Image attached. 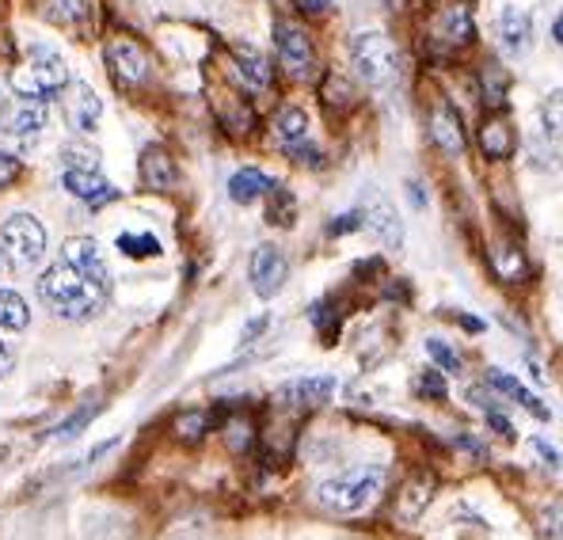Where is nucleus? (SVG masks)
Masks as SVG:
<instances>
[{"label": "nucleus", "instance_id": "f257e3e1", "mask_svg": "<svg viewBox=\"0 0 563 540\" xmlns=\"http://www.w3.org/2000/svg\"><path fill=\"white\" fill-rule=\"evenodd\" d=\"M38 297L62 320H88L111 297V271L92 236H73L57 263L38 278Z\"/></svg>", "mask_w": 563, "mask_h": 540}, {"label": "nucleus", "instance_id": "f03ea898", "mask_svg": "<svg viewBox=\"0 0 563 540\" xmlns=\"http://www.w3.org/2000/svg\"><path fill=\"white\" fill-rule=\"evenodd\" d=\"M380 487H385V469L380 464H358V469H346L324 480L317 487V498L331 514H358L380 495Z\"/></svg>", "mask_w": 563, "mask_h": 540}, {"label": "nucleus", "instance_id": "7ed1b4c3", "mask_svg": "<svg viewBox=\"0 0 563 540\" xmlns=\"http://www.w3.org/2000/svg\"><path fill=\"white\" fill-rule=\"evenodd\" d=\"M0 247H4L8 263L15 271H35L46 255V229L31 213H12V218L0 225Z\"/></svg>", "mask_w": 563, "mask_h": 540}, {"label": "nucleus", "instance_id": "20e7f679", "mask_svg": "<svg viewBox=\"0 0 563 540\" xmlns=\"http://www.w3.org/2000/svg\"><path fill=\"white\" fill-rule=\"evenodd\" d=\"M351 62L358 69V77L374 88H385L396 80V46L388 43V35L380 31H362L351 43Z\"/></svg>", "mask_w": 563, "mask_h": 540}, {"label": "nucleus", "instance_id": "39448f33", "mask_svg": "<svg viewBox=\"0 0 563 540\" xmlns=\"http://www.w3.org/2000/svg\"><path fill=\"white\" fill-rule=\"evenodd\" d=\"M65 85H69V65L57 54H49V49H35V57H31L23 69L12 73V88L20 91V96L46 99V96H54V91H62Z\"/></svg>", "mask_w": 563, "mask_h": 540}, {"label": "nucleus", "instance_id": "423d86ee", "mask_svg": "<svg viewBox=\"0 0 563 540\" xmlns=\"http://www.w3.org/2000/svg\"><path fill=\"white\" fill-rule=\"evenodd\" d=\"M46 126V99L15 96L0 107V130L8 137H38Z\"/></svg>", "mask_w": 563, "mask_h": 540}, {"label": "nucleus", "instance_id": "0eeeda50", "mask_svg": "<svg viewBox=\"0 0 563 540\" xmlns=\"http://www.w3.org/2000/svg\"><path fill=\"white\" fill-rule=\"evenodd\" d=\"M275 46H278L282 69H286L289 77H294V80L309 77L312 65H317V57H312V43H309V35H305L301 27H294V23H278V27H275Z\"/></svg>", "mask_w": 563, "mask_h": 540}, {"label": "nucleus", "instance_id": "6e6552de", "mask_svg": "<svg viewBox=\"0 0 563 540\" xmlns=\"http://www.w3.org/2000/svg\"><path fill=\"white\" fill-rule=\"evenodd\" d=\"M247 274H252V289L260 297H275L289 278V263L286 255L278 252L275 244H260L252 252V263H247Z\"/></svg>", "mask_w": 563, "mask_h": 540}, {"label": "nucleus", "instance_id": "1a4fd4ad", "mask_svg": "<svg viewBox=\"0 0 563 540\" xmlns=\"http://www.w3.org/2000/svg\"><path fill=\"white\" fill-rule=\"evenodd\" d=\"M335 388H339L335 377H328V373H320V377H294V381H286V385H278L275 404H282V407H320L335 396Z\"/></svg>", "mask_w": 563, "mask_h": 540}, {"label": "nucleus", "instance_id": "9d476101", "mask_svg": "<svg viewBox=\"0 0 563 540\" xmlns=\"http://www.w3.org/2000/svg\"><path fill=\"white\" fill-rule=\"evenodd\" d=\"M62 114H65V122L77 130V134H92L99 114H103V99H99L88 85H80V80H77V85L65 88Z\"/></svg>", "mask_w": 563, "mask_h": 540}, {"label": "nucleus", "instance_id": "9b49d317", "mask_svg": "<svg viewBox=\"0 0 563 540\" xmlns=\"http://www.w3.org/2000/svg\"><path fill=\"white\" fill-rule=\"evenodd\" d=\"M65 190H69L73 198H80V202H88L96 210V206H107L119 198V190L111 187L103 176H99V168H65Z\"/></svg>", "mask_w": 563, "mask_h": 540}, {"label": "nucleus", "instance_id": "f8f14e48", "mask_svg": "<svg viewBox=\"0 0 563 540\" xmlns=\"http://www.w3.org/2000/svg\"><path fill=\"white\" fill-rule=\"evenodd\" d=\"M107 62H111L114 77H119L122 85H141V80L148 77V57L134 38H114V43L107 46Z\"/></svg>", "mask_w": 563, "mask_h": 540}, {"label": "nucleus", "instance_id": "ddd939ff", "mask_svg": "<svg viewBox=\"0 0 563 540\" xmlns=\"http://www.w3.org/2000/svg\"><path fill=\"white\" fill-rule=\"evenodd\" d=\"M434 492H438V480L430 472H419L411 476L408 484L400 487V498H396V518L400 521H419L427 514V506L434 503Z\"/></svg>", "mask_w": 563, "mask_h": 540}, {"label": "nucleus", "instance_id": "4468645a", "mask_svg": "<svg viewBox=\"0 0 563 540\" xmlns=\"http://www.w3.org/2000/svg\"><path fill=\"white\" fill-rule=\"evenodd\" d=\"M430 137H434V145L445 156H465V130H461V119L450 103L434 107V114H430Z\"/></svg>", "mask_w": 563, "mask_h": 540}, {"label": "nucleus", "instance_id": "2eb2a0df", "mask_svg": "<svg viewBox=\"0 0 563 540\" xmlns=\"http://www.w3.org/2000/svg\"><path fill=\"white\" fill-rule=\"evenodd\" d=\"M362 225H369V232H374L385 247L404 244V225H400V218H396L393 202H385V198H374V202L362 210Z\"/></svg>", "mask_w": 563, "mask_h": 540}, {"label": "nucleus", "instance_id": "dca6fc26", "mask_svg": "<svg viewBox=\"0 0 563 540\" xmlns=\"http://www.w3.org/2000/svg\"><path fill=\"white\" fill-rule=\"evenodd\" d=\"M529 43H533V23H529L526 12H518V8H510V12L499 15V46L503 54H526Z\"/></svg>", "mask_w": 563, "mask_h": 540}, {"label": "nucleus", "instance_id": "f3484780", "mask_svg": "<svg viewBox=\"0 0 563 540\" xmlns=\"http://www.w3.org/2000/svg\"><path fill=\"white\" fill-rule=\"evenodd\" d=\"M141 179H145L153 190H172L179 179V172L164 148H145V156H141Z\"/></svg>", "mask_w": 563, "mask_h": 540}, {"label": "nucleus", "instance_id": "a211bd4d", "mask_svg": "<svg viewBox=\"0 0 563 540\" xmlns=\"http://www.w3.org/2000/svg\"><path fill=\"white\" fill-rule=\"evenodd\" d=\"M479 148H484V156H492V161H507V156L515 153V126H510L507 119H487L484 126H479Z\"/></svg>", "mask_w": 563, "mask_h": 540}, {"label": "nucleus", "instance_id": "6ab92c4d", "mask_svg": "<svg viewBox=\"0 0 563 540\" xmlns=\"http://www.w3.org/2000/svg\"><path fill=\"white\" fill-rule=\"evenodd\" d=\"M275 187V179L271 176H263L260 168H240L233 179H229V198L240 206H252L255 198H263L267 190Z\"/></svg>", "mask_w": 563, "mask_h": 540}, {"label": "nucleus", "instance_id": "aec40b11", "mask_svg": "<svg viewBox=\"0 0 563 540\" xmlns=\"http://www.w3.org/2000/svg\"><path fill=\"white\" fill-rule=\"evenodd\" d=\"M487 381H492V388H495V393L510 396V400L521 404V407H526V411H533L537 419H549V407H544L541 400H537V396L529 393V388H521L518 381L510 377V373H492V377H487Z\"/></svg>", "mask_w": 563, "mask_h": 540}, {"label": "nucleus", "instance_id": "412c9836", "mask_svg": "<svg viewBox=\"0 0 563 540\" xmlns=\"http://www.w3.org/2000/svg\"><path fill=\"white\" fill-rule=\"evenodd\" d=\"M236 73L244 77V85L267 88L271 85V65L263 54H255L252 46H236Z\"/></svg>", "mask_w": 563, "mask_h": 540}, {"label": "nucleus", "instance_id": "4be33fe9", "mask_svg": "<svg viewBox=\"0 0 563 540\" xmlns=\"http://www.w3.org/2000/svg\"><path fill=\"white\" fill-rule=\"evenodd\" d=\"M275 134L286 148L297 145V141H305V134H309V114H305L301 107H282L275 114Z\"/></svg>", "mask_w": 563, "mask_h": 540}, {"label": "nucleus", "instance_id": "5701e85b", "mask_svg": "<svg viewBox=\"0 0 563 540\" xmlns=\"http://www.w3.org/2000/svg\"><path fill=\"white\" fill-rule=\"evenodd\" d=\"M31 323V309L15 289L0 286V331H23Z\"/></svg>", "mask_w": 563, "mask_h": 540}, {"label": "nucleus", "instance_id": "b1692460", "mask_svg": "<svg viewBox=\"0 0 563 540\" xmlns=\"http://www.w3.org/2000/svg\"><path fill=\"white\" fill-rule=\"evenodd\" d=\"M114 247L122 255H130V260H153V255H161V240L153 232H119Z\"/></svg>", "mask_w": 563, "mask_h": 540}, {"label": "nucleus", "instance_id": "393cba45", "mask_svg": "<svg viewBox=\"0 0 563 540\" xmlns=\"http://www.w3.org/2000/svg\"><path fill=\"white\" fill-rule=\"evenodd\" d=\"M267 198H271V206H267V221L271 225H294V198H289V190L286 187H271L267 190Z\"/></svg>", "mask_w": 563, "mask_h": 540}, {"label": "nucleus", "instance_id": "a878e982", "mask_svg": "<svg viewBox=\"0 0 563 540\" xmlns=\"http://www.w3.org/2000/svg\"><path fill=\"white\" fill-rule=\"evenodd\" d=\"M206 430H210V415H206V411H187V415H179V419H176V438H179V442H187V445L202 442Z\"/></svg>", "mask_w": 563, "mask_h": 540}, {"label": "nucleus", "instance_id": "bb28decb", "mask_svg": "<svg viewBox=\"0 0 563 540\" xmlns=\"http://www.w3.org/2000/svg\"><path fill=\"white\" fill-rule=\"evenodd\" d=\"M96 415H99V404H92V407H80V411H73L65 422H57L54 434H49V438H54V442H73V438H77L80 430H85L88 422L96 419Z\"/></svg>", "mask_w": 563, "mask_h": 540}, {"label": "nucleus", "instance_id": "cd10ccee", "mask_svg": "<svg viewBox=\"0 0 563 540\" xmlns=\"http://www.w3.org/2000/svg\"><path fill=\"white\" fill-rule=\"evenodd\" d=\"M495 271H499L503 278H510V282L526 278V263H521V255H515V247H507V244L495 247Z\"/></svg>", "mask_w": 563, "mask_h": 540}, {"label": "nucleus", "instance_id": "c85d7f7f", "mask_svg": "<svg viewBox=\"0 0 563 540\" xmlns=\"http://www.w3.org/2000/svg\"><path fill=\"white\" fill-rule=\"evenodd\" d=\"M416 393L422 396V400H445V377H442V370H422L419 377H416Z\"/></svg>", "mask_w": 563, "mask_h": 540}, {"label": "nucleus", "instance_id": "c756f323", "mask_svg": "<svg viewBox=\"0 0 563 540\" xmlns=\"http://www.w3.org/2000/svg\"><path fill=\"white\" fill-rule=\"evenodd\" d=\"M544 130H549V137L563 141V88L552 91L549 99H544Z\"/></svg>", "mask_w": 563, "mask_h": 540}, {"label": "nucleus", "instance_id": "7c9ffc66", "mask_svg": "<svg viewBox=\"0 0 563 540\" xmlns=\"http://www.w3.org/2000/svg\"><path fill=\"white\" fill-rule=\"evenodd\" d=\"M427 354H430V359H434L438 365H442L445 373H461L457 351H453L450 343H442V339H427Z\"/></svg>", "mask_w": 563, "mask_h": 540}, {"label": "nucleus", "instance_id": "2f4dec72", "mask_svg": "<svg viewBox=\"0 0 563 540\" xmlns=\"http://www.w3.org/2000/svg\"><path fill=\"white\" fill-rule=\"evenodd\" d=\"M252 422L247 419H229V427H225V442H229V450L233 453H244L247 445H252Z\"/></svg>", "mask_w": 563, "mask_h": 540}, {"label": "nucleus", "instance_id": "473e14b6", "mask_svg": "<svg viewBox=\"0 0 563 540\" xmlns=\"http://www.w3.org/2000/svg\"><path fill=\"white\" fill-rule=\"evenodd\" d=\"M537 529H541L544 540H563V506H544Z\"/></svg>", "mask_w": 563, "mask_h": 540}, {"label": "nucleus", "instance_id": "72a5a7b5", "mask_svg": "<svg viewBox=\"0 0 563 540\" xmlns=\"http://www.w3.org/2000/svg\"><path fill=\"white\" fill-rule=\"evenodd\" d=\"M312 323L320 328V335H324V343H335V335H339V320L331 316V305H317L312 309Z\"/></svg>", "mask_w": 563, "mask_h": 540}, {"label": "nucleus", "instance_id": "f704fd0d", "mask_svg": "<svg viewBox=\"0 0 563 540\" xmlns=\"http://www.w3.org/2000/svg\"><path fill=\"white\" fill-rule=\"evenodd\" d=\"M62 161H65V168H99V161H96L92 148H77V145L65 148Z\"/></svg>", "mask_w": 563, "mask_h": 540}, {"label": "nucleus", "instance_id": "c9c22d12", "mask_svg": "<svg viewBox=\"0 0 563 540\" xmlns=\"http://www.w3.org/2000/svg\"><path fill=\"white\" fill-rule=\"evenodd\" d=\"M484 88H487V103H492V107H499L503 99H507V96H503V91H507V77H499V69L484 73Z\"/></svg>", "mask_w": 563, "mask_h": 540}, {"label": "nucleus", "instance_id": "e433bc0d", "mask_svg": "<svg viewBox=\"0 0 563 540\" xmlns=\"http://www.w3.org/2000/svg\"><path fill=\"white\" fill-rule=\"evenodd\" d=\"M49 15H54V20H62V23H73V20H80V15H85V4H80V0H54Z\"/></svg>", "mask_w": 563, "mask_h": 540}, {"label": "nucleus", "instance_id": "4c0bfd02", "mask_svg": "<svg viewBox=\"0 0 563 540\" xmlns=\"http://www.w3.org/2000/svg\"><path fill=\"white\" fill-rule=\"evenodd\" d=\"M450 31H453V38H457V43H468V38H472V23H468V15H465V8L450 12Z\"/></svg>", "mask_w": 563, "mask_h": 540}, {"label": "nucleus", "instance_id": "58836bf2", "mask_svg": "<svg viewBox=\"0 0 563 540\" xmlns=\"http://www.w3.org/2000/svg\"><path fill=\"white\" fill-rule=\"evenodd\" d=\"M362 229V213H343V218H335L328 225V236H343V232H354Z\"/></svg>", "mask_w": 563, "mask_h": 540}, {"label": "nucleus", "instance_id": "ea45409f", "mask_svg": "<svg viewBox=\"0 0 563 540\" xmlns=\"http://www.w3.org/2000/svg\"><path fill=\"white\" fill-rule=\"evenodd\" d=\"M15 176H20V161L8 156V153H0V187H8Z\"/></svg>", "mask_w": 563, "mask_h": 540}, {"label": "nucleus", "instance_id": "a19ab883", "mask_svg": "<svg viewBox=\"0 0 563 540\" xmlns=\"http://www.w3.org/2000/svg\"><path fill=\"white\" fill-rule=\"evenodd\" d=\"M533 450L544 456V464H549V469H556V464H560V453L552 450V445L544 442V438H533Z\"/></svg>", "mask_w": 563, "mask_h": 540}, {"label": "nucleus", "instance_id": "79ce46f5", "mask_svg": "<svg viewBox=\"0 0 563 540\" xmlns=\"http://www.w3.org/2000/svg\"><path fill=\"white\" fill-rule=\"evenodd\" d=\"M297 8H301L305 15H324L331 8V0H297Z\"/></svg>", "mask_w": 563, "mask_h": 540}, {"label": "nucleus", "instance_id": "37998d69", "mask_svg": "<svg viewBox=\"0 0 563 540\" xmlns=\"http://www.w3.org/2000/svg\"><path fill=\"white\" fill-rule=\"evenodd\" d=\"M263 328H267V316H260V320H252V323H247V328H244V343H252V339L260 335Z\"/></svg>", "mask_w": 563, "mask_h": 540}, {"label": "nucleus", "instance_id": "c03bdc74", "mask_svg": "<svg viewBox=\"0 0 563 540\" xmlns=\"http://www.w3.org/2000/svg\"><path fill=\"white\" fill-rule=\"evenodd\" d=\"M12 351H8V346L4 343H0V377H8V373H12Z\"/></svg>", "mask_w": 563, "mask_h": 540}, {"label": "nucleus", "instance_id": "a18cd8bd", "mask_svg": "<svg viewBox=\"0 0 563 540\" xmlns=\"http://www.w3.org/2000/svg\"><path fill=\"white\" fill-rule=\"evenodd\" d=\"M408 198H411V202H416V210H422V206H427V195H422L419 183H408Z\"/></svg>", "mask_w": 563, "mask_h": 540}, {"label": "nucleus", "instance_id": "49530a36", "mask_svg": "<svg viewBox=\"0 0 563 540\" xmlns=\"http://www.w3.org/2000/svg\"><path fill=\"white\" fill-rule=\"evenodd\" d=\"M461 328H465V331H484V320H476V316H461Z\"/></svg>", "mask_w": 563, "mask_h": 540}, {"label": "nucleus", "instance_id": "de8ad7c7", "mask_svg": "<svg viewBox=\"0 0 563 540\" xmlns=\"http://www.w3.org/2000/svg\"><path fill=\"white\" fill-rule=\"evenodd\" d=\"M552 35H556V43L563 46V15H560V20H556V27H552Z\"/></svg>", "mask_w": 563, "mask_h": 540}, {"label": "nucleus", "instance_id": "09e8293b", "mask_svg": "<svg viewBox=\"0 0 563 540\" xmlns=\"http://www.w3.org/2000/svg\"><path fill=\"white\" fill-rule=\"evenodd\" d=\"M8 267V255H4V247H0V271H4Z\"/></svg>", "mask_w": 563, "mask_h": 540}]
</instances>
